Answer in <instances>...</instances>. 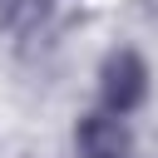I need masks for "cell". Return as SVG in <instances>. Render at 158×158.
Instances as JSON below:
<instances>
[{
	"label": "cell",
	"instance_id": "6da1fadb",
	"mask_svg": "<svg viewBox=\"0 0 158 158\" xmlns=\"http://www.w3.org/2000/svg\"><path fill=\"white\" fill-rule=\"evenodd\" d=\"M99 99H104L109 114H123V118L133 109H143V99H148V64H143V54L114 49L99 64Z\"/></svg>",
	"mask_w": 158,
	"mask_h": 158
},
{
	"label": "cell",
	"instance_id": "7a4b0ae2",
	"mask_svg": "<svg viewBox=\"0 0 158 158\" xmlns=\"http://www.w3.org/2000/svg\"><path fill=\"white\" fill-rule=\"evenodd\" d=\"M74 148L79 158H133V133L123 123V114H79L74 123Z\"/></svg>",
	"mask_w": 158,
	"mask_h": 158
},
{
	"label": "cell",
	"instance_id": "3957f363",
	"mask_svg": "<svg viewBox=\"0 0 158 158\" xmlns=\"http://www.w3.org/2000/svg\"><path fill=\"white\" fill-rule=\"evenodd\" d=\"M0 25L10 35H40L49 25V0H0Z\"/></svg>",
	"mask_w": 158,
	"mask_h": 158
}]
</instances>
